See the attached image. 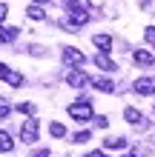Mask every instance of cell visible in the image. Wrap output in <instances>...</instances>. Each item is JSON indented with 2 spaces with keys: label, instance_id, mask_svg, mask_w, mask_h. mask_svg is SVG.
<instances>
[{
  "label": "cell",
  "instance_id": "8",
  "mask_svg": "<svg viewBox=\"0 0 155 157\" xmlns=\"http://www.w3.org/2000/svg\"><path fill=\"white\" fill-rule=\"evenodd\" d=\"M132 60H135V66H141V69H149V66H155L152 52H147V49H135V52H132Z\"/></svg>",
  "mask_w": 155,
  "mask_h": 157
},
{
  "label": "cell",
  "instance_id": "16",
  "mask_svg": "<svg viewBox=\"0 0 155 157\" xmlns=\"http://www.w3.org/2000/svg\"><path fill=\"white\" fill-rule=\"evenodd\" d=\"M12 149H14V140H12L6 132H0V151L6 154V151H12Z\"/></svg>",
  "mask_w": 155,
  "mask_h": 157
},
{
  "label": "cell",
  "instance_id": "25",
  "mask_svg": "<svg viewBox=\"0 0 155 157\" xmlns=\"http://www.w3.org/2000/svg\"><path fill=\"white\" fill-rule=\"evenodd\" d=\"M95 126L98 128H106V117H95Z\"/></svg>",
  "mask_w": 155,
  "mask_h": 157
},
{
  "label": "cell",
  "instance_id": "12",
  "mask_svg": "<svg viewBox=\"0 0 155 157\" xmlns=\"http://www.w3.org/2000/svg\"><path fill=\"white\" fill-rule=\"evenodd\" d=\"M17 34H20V32H17V29H9V26H3V23H0V43H14L17 40Z\"/></svg>",
  "mask_w": 155,
  "mask_h": 157
},
{
  "label": "cell",
  "instance_id": "18",
  "mask_svg": "<svg viewBox=\"0 0 155 157\" xmlns=\"http://www.w3.org/2000/svg\"><path fill=\"white\" fill-rule=\"evenodd\" d=\"M14 112H20V114H26V117H35V103H20Z\"/></svg>",
  "mask_w": 155,
  "mask_h": 157
},
{
  "label": "cell",
  "instance_id": "28",
  "mask_svg": "<svg viewBox=\"0 0 155 157\" xmlns=\"http://www.w3.org/2000/svg\"><path fill=\"white\" fill-rule=\"evenodd\" d=\"M124 157H141V154H135V151H126V154H124Z\"/></svg>",
  "mask_w": 155,
  "mask_h": 157
},
{
  "label": "cell",
  "instance_id": "10",
  "mask_svg": "<svg viewBox=\"0 0 155 157\" xmlns=\"http://www.w3.org/2000/svg\"><path fill=\"white\" fill-rule=\"evenodd\" d=\"M95 66L101 69V71H115V69H118L115 63H112V57H109V54H104V52L95 54Z\"/></svg>",
  "mask_w": 155,
  "mask_h": 157
},
{
  "label": "cell",
  "instance_id": "1",
  "mask_svg": "<svg viewBox=\"0 0 155 157\" xmlns=\"http://www.w3.org/2000/svg\"><path fill=\"white\" fill-rule=\"evenodd\" d=\"M69 117L72 120H78V123H86V120H92L95 112H92V106L86 103V100H78V103H72L69 106Z\"/></svg>",
  "mask_w": 155,
  "mask_h": 157
},
{
  "label": "cell",
  "instance_id": "19",
  "mask_svg": "<svg viewBox=\"0 0 155 157\" xmlns=\"http://www.w3.org/2000/svg\"><path fill=\"white\" fill-rule=\"evenodd\" d=\"M89 137H92L89 132H75V134H72V140H75V143H89Z\"/></svg>",
  "mask_w": 155,
  "mask_h": 157
},
{
  "label": "cell",
  "instance_id": "5",
  "mask_svg": "<svg viewBox=\"0 0 155 157\" xmlns=\"http://www.w3.org/2000/svg\"><path fill=\"white\" fill-rule=\"evenodd\" d=\"M20 140L23 143H38V123H35V117H29V120H26V123H23V128H20Z\"/></svg>",
  "mask_w": 155,
  "mask_h": 157
},
{
  "label": "cell",
  "instance_id": "14",
  "mask_svg": "<svg viewBox=\"0 0 155 157\" xmlns=\"http://www.w3.org/2000/svg\"><path fill=\"white\" fill-rule=\"evenodd\" d=\"M104 146H106V149H118V151H121V149H126V137H106Z\"/></svg>",
  "mask_w": 155,
  "mask_h": 157
},
{
  "label": "cell",
  "instance_id": "4",
  "mask_svg": "<svg viewBox=\"0 0 155 157\" xmlns=\"http://www.w3.org/2000/svg\"><path fill=\"white\" fill-rule=\"evenodd\" d=\"M0 80L9 83L12 89H20V86H23V75H17V71H14V69H9L6 63H0Z\"/></svg>",
  "mask_w": 155,
  "mask_h": 157
},
{
  "label": "cell",
  "instance_id": "21",
  "mask_svg": "<svg viewBox=\"0 0 155 157\" xmlns=\"http://www.w3.org/2000/svg\"><path fill=\"white\" fill-rule=\"evenodd\" d=\"M29 54H35V57H43V54H46V49H43V46H29Z\"/></svg>",
  "mask_w": 155,
  "mask_h": 157
},
{
  "label": "cell",
  "instance_id": "23",
  "mask_svg": "<svg viewBox=\"0 0 155 157\" xmlns=\"http://www.w3.org/2000/svg\"><path fill=\"white\" fill-rule=\"evenodd\" d=\"M86 157H109V154H106V151H104V149H95V151H89V154H86Z\"/></svg>",
  "mask_w": 155,
  "mask_h": 157
},
{
  "label": "cell",
  "instance_id": "7",
  "mask_svg": "<svg viewBox=\"0 0 155 157\" xmlns=\"http://www.w3.org/2000/svg\"><path fill=\"white\" fill-rule=\"evenodd\" d=\"M63 63H66V66H84L86 57H84V52H80V49L66 46V49H63Z\"/></svg>",
  "mask_w": 155,
  "mask_h": 157
},
{
  "label": "cell",
  "instance_id": "9",
  "mask_svg": "<svg viewBox=\"0 0 155 157\" xmlns=\"http://www.w3.org/2000/svg\"><path fill=\"white\" fill-rule=\"evenodd\" d=\"M92 43H95V49H98V52H104V54H109V52H112V46H115L109 34H95Z\"/></svg>",
  "mask_w": 155,
  "mask_h": 157
},
{
  "label": "cell",
  "instance_id": "2",
  "mask_svg": "<svg viewBox=\"0 0 155 157\" xmlns=\"http://www.w3.org/2000/svg\"><path fill=\"white\" fill-rule=\"evenodd\" d=\"M66 12L72 14V20H75V26H86L89 23V12L84 6L78 3V0H66Z\"/></svg>",
  "mask_w": 155,
  "mask_h": 157
},
{
  "label": "cell",
  "instance_id": "24",
  "mask_svg": "<svg viewBox=\"0 0 155 157\" xmlns=\"http://www.w3.org/2000/svg\"><path fill=\"white\" fill-rule=\"evenodd\" d=\"M6 14H9V6H6V3H0V23L6 20Z\"/></svg>",
  "mask_w": 155,
  "mask_h": 157
},
{
  "label": "cell",
  "instance_id": "27",
  "mask_svg": "<svg viewBox=\"0 0 155 157\" xmlns=\"http://www.w3.org/2000/svg\"><path fill=\"white\" fill-rule=\"evenodd\" d=\"M32 3H38V6H46V3H52V0H32Z\"/></svg>",
  "mask_w": 155,
  "mask_h": 157
},
{
  "label": "cell",
  "instance_id": "11",
  "mask_svg": "<svg viewBox=\"0 0 155 157\" xmlns=\"http://www.w3.org/2000/svg\"><path fill=\"white\" fill-rule=\"evenodd\" d=\"M124 120H126V123H132V126H141V123H144V114H141L135 106H126V109H124Z\"/></svg>",
  "mask_w": 155,
  "mask_h": 157
},
{
  "label": "cell",
  "instance_id": "15",
  "mask_svg": "<svg viewBox=\"0 0 155 157\" xmlns=\"http://www.w3.org/2000/svg\"><path fill=\"white\" fill-rule=\"evenodd\" d=\"M26 17H32V20H46V12H43L38 3H35V6H29V9H26Z\"/></svg>",
  "mask_w": 155,
  "mask_h": 157
},
{
  "label": "cell",
  "instance_id": "20",
  "mask_svg": "<svg viewBox=\"0 0 155 157\" xmlns=\"http://www.w3.org/2000/svg\"><path fill=\"white\" fill-rule=\"evenodd\" d=\"M144 40L155 46V26H147V29H144Z\"/></svg>",
  "mask_w": 155,
  "mask_h": 157
},
{
  "label": "cell",
  "instance_id": "26",
  "mask_svg": "<svg viewBox=\"0 0 155 157\" xmlns=\"http://www.w3.org/2000/svg\"><path fill=\"white\" fill-rule=\"evenodd\" d=\"M35 157H52V154H49V151H46V149H40V151H38V154H35Z\"/></svg>",
  "mask_w": 155,
  "mask_h": 157
},
{
  "label": "cell",
  "instance_id": "6",
  "mask_svg": "<svg viewBox=\"0 0 155 157\" xmlns=\"http://www.w3.org/2000/svg\"><path fill=\"white\" fill-rule=\"evenodd\" d=\"M132 89H135V94L149 97V94H155V77H138Z\"/></svg>",
  "mask_w": 155,
  "mask_h": 157
},
{
  "label": "cell",
  "instance_id": "22",
  "mask_svg": "<svg viewBox=\"0 0 155 157\" xmlns=\"http://www.w3.org/2000/svg\"><path fill=\"white\" fill-rule=\"evenodd\" d=\"M9 114H12V109H9V103H3V100H0V120H3V117H9Z\"/></svg>",
  "mask_w": 155,
  "mask_h": 157
},
{
  "label": "cell",
  "instance_id": "3",
  "mask_svg": "<svg viewBox=\"0 0 155 157\" xmlns=\"http://www.w3.org/2000/svg\"><path fill=\"white\" fill-rule=\"evenodd\" d=\"M89 83H92V80H89L78 66H72V69L66 71V86H72V89H86Z\"/></svg>",
  "mask_w": 155,
  "mask_h": 157
},
{
  "label": "cell",
  "instance_id": "17",
  "mask_svg": "<svg viewBox=\"0 0 155 157\" xmlns=\"http://www.w3.org/2000/svg\"><path fill=\"white\" fill-rule=\"evenodd\" d=\"M49 132H52V137H66V126L63 123H49Z\"/></svg>",
  "mask_w": 155,
  "mask_h": 157
},
{
  "label": "cell",
  "instance_id": "13",
  "mask_svg": "<svg viewBox=\"0 0 155 157\" xmlns=\"http://www.w3.org/2000/svg\"><path fill=\"white\" fill-rule=\"evenodd\" d=\"M92 86H95L98 91H104V94H112V91H115V83H112V80H106V77H95V80H92Z\"/></svg>",
  "mask_w": 155,
  "mask_h": 157
}]
</instances>
